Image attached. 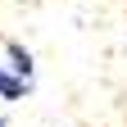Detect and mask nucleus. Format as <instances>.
Returning a JSON list of instances; mask_svg holds the SVG:
<instances>
[{
    "mask_svg": "<svg viewBox=\"0 0 127 127\" xmlns=\"http://www.w3.org/2000/svg\"><path fill=\"white\" fill-rule=\"evenodd\" d=\"M32 77H23V73H14L9 64H0V100H27L32 95Z\"/></svg>",
    "mask_w": 127,
    "mask_h": 127,
    "instance_id": "1",
    "label": "nucleus"
},
{
    "mask_svg": "<svg viewBox=\"0 0 127 127\" xmlns=\"http://www.w3.org/2000/svg\"><path fill=\"white\" fill-rule=\"evenodd\" d=\"M5 64H9L14 73H23V77H32V82H36V59H32V50H27V45L5 41Z\"/></svg>",
    "mask_w": 127,
    "mask_h": 127,
    "instance_id": "2",
    "label": "nucleus"
},
{
    "mask_svg": "<svg viewBox=\"0 0 127 127\" xmlns=\"http://www.w3.org/2000/svg\"><path fill=\"white\" fill-rule=\"evenodd\" d=\"M0 127H5V114H0Z\"/></svg>",
    "mask_w": 127,
    "mask_h": 127,
    "instance_id": "3",
    "label": "nucleus"
}]
</instances>
